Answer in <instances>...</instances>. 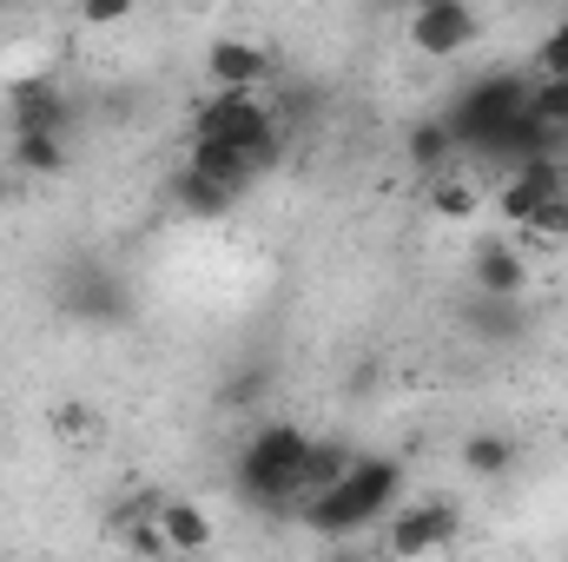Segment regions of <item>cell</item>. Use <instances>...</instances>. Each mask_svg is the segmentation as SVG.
<instances>
[{"mask_svg":"<svg viewBox=\"0 0 568 562\" xmlns=\"http://www.w3.org/2000/svg\"><path fill=\"white\" fill-rule=\"evenodd\" d=\"M397 496H404V463L397 456H351V470L331 490L304 496L297 516L317 536H357L364 523H377L384 510H397Z\"/></svg>","mask_w":568,"mask_h":562,"instance_id":"obj_1","label":"cell"},{"mask_svg":"<svg viewBox=\"0 0 568 562\" xmlns=\"http://www.w3.org/2000/svg\"><path fill=\"white\" fill-rule=\"evenodd\" d=\"M304 450H311V436L297 423H265L239 450V496L252 510H291L297 503V476H304Z\"/></svg>","mask_w":568,"mask_h":562,"instance_id":"obj_2","label":"cell"},{"mask_svg":"<svg viewBox=\"0 0 568 562\" xmlns=\"http://www.w3.org/2000/svg\"><path fill=\"white\" fill-rule=\"evenodd\" d=\"M192 140H225V145H245L265 172L284 159V127L258 107V93H212L199 113H192Z\"/></svg>","mask_w":568,"mask_h":562,"instance_id":"obj_3","label":"cell"},{"mask_svg":"<svg viewBox=\"0 0 568 562\" xmlns=\"http://www.w3.org/2000/svg\"><path fill=\"white\" fill-rule=\"evenodd\" d=\"M529 107V87H523V73H489V80H476V87H463L456 100H449V113H443V127L456 133V145H469V152H483V145L496 140L516 113Z\"/></svg>","mask_w":568,"mask_h":562,"instance_id":"obj_4","label":"cell"},{"mask_svg":"<svg viewBox=\"0 0 568 562\" xmlns=\"http://www.w3.org/2000/svg\"><path fill=\"white\" fill-rule=\"evenodd\" d=\"M483 40V20L469 0H417L410 7V47L424 60H456Z\"/></svg>","mask_w":568,"mask_h":562,"instance_id":"obj_5","label":"cell"},{"mask_svg":"<svg viewBox=\"0 0 568 562\" xmlns=\"http://www.w3.org/2000/svg\"><path fill=\"white\" fill-rule=\"evenodd\" d=\"M60 304H67L80 324H126L133 291H126V279H120L113 265H73V279H67V291H60Z\"/></svg>","mask_w":568,"mask_h":562,"instance_id":"obj_6","label":"cell"},{"mask_svg":"<svg viewBox=\"0 0 568 562\" xmlns=\"http://www.w3.org/2000/svg\"><path fill=\"white\" fill-rule=\"evenodd\" d=\"M7 120H13V133H67L73 127V100L60 93V80L20 73L7 87Z\"/></svg>","mask_w":568,"mask_h":562,"instance_id":"obj_7","label":"cell"},{"mask_svg":"<svg viewBox=\"0 0 568 562\" xmlns=\"http://www.w3.org/2000/svg\"><path fill=\"white\" fill-rule=\"evenodd\" d=\"M456 530H463V503H456V496H429L417 510H397V516H390V556L443 550V543H456Z\"/></svg>","mask_w":568,"mask_h":562,"instance_id":"obj_8","label":"cell"},{"mask_svg":"<svg viewBox=\"0 0 568 562\" xmlns=\"http://www.w3.org/2000/svg\"><path fill=\"white\" fill-rule=\"evenodd\" d=\"M205 73H212V87H225V93H258L265 87V73H272V53L265 47H252V40H212L205 47Z\"/></svg>","mask_w":568,"mask_h":562,"instance_id":"obj_9","label":"cell"},{"mask_svg":"<svg viewBox=\"0 0 568 562\" xmlns=\"http://www.w3.org/2000/svg\"><path fill=\"white\" fill-rule=\"evenodd\" d=\"M568 165H556L549 152H536V159H523L516 172H509V185H503V219H516V225H529V212L536 205H549L556 192H562Z\"/></svg>","mask_w":568,"mask_h":562,"instance_id":"obj_10","label":"cell"},{"mask_svg":"<svg viewBox=\"0 0 568 562\" xmlns=\"http://www.w3.org/2000/svg\"><path fill=\"white\" fill-rule=\"evenodd\" d=\"M185 165H199L205 179H219V185H232V192H252V185L265 179V165H258L245 145H225V140H192Z\"/></svg>","mask_w":568,"mask_h":562,"instance_id":"obj_11","label":"cell"},{"mask_svg":"<svg viewBox=\"0 0 568 562\" xmlns=\"http://www.w3.org/2000/svg\"><path fill=\"white\" fill-rule=\"evenodd\" d=\"M469 279H476V291H489V298H523L529 291V265L516 259V245L483 239L476 259H469Z\"/></svg>","mask_w":568,"mask_h":562,"instance_id":"obj_12","label":"cell"},{"mask_svg":"<svg viewBox=\"0 0 568 562\" xmlns=\"http://www.w3.org/2000/svg\"><path fill=\"white\" fill-rule=\"evenodd\" d=\"M239 199H245V192H232V185L205 179L199 165H179V172H172V205H179V212H192V219H225Z\"/></svg>","mask_w":568,"mask_h":562,"instance_id":"obj_13","label":"cell"},{"mask_svg":"<svg viewBox=\"0 0 568 562\" xmlns=\"http://www.w3.org/2000/svg\"><path fill=\"white\" fill-rule=\"evenodd\" d=\"M463 324H469L476 338H489V344H516V338H523V298H489V291H476V298L463 304Z\"/></svg>","mask_w":568,"mask_h":562,"instance_id":"obj_14","label":"cell"},{"mask_svg":"<svg viewBox=\"0 0 568 562\" xmlns=\"http://www.w3.org/2000/svg\"><path fill=\"white\" fill-rule=\"evenodd\" d=\"M13 165L33 179H60L73 165V145H67V133H13Z\"/></svg>","mask_w":568,"mask_h":562,"instance_id":"obj_15","label":"cell"},{"mask_svg":"<svg viewBox=\"0 0 568 562\" xmlns=\"http://www.w3.org/2000/svg\"><path fill=\"white\" fill-rule=\"evenodd\" d=\"M351 456H357L351 443H317V436H311V450H304V476H297V503L317 496V490H331V483L351 470Z\"/></svg>","mask_w":568,"mask_h":562,"instance_id":"obj_16","label":"cell"},{"mask_svg":"<svg viewBox=\"0 0 568 562\" xmlns=\"http://www.w3.org/2000/svg\"><path fill=\"white\" fill-rule=\"evenodd\" d=\"M463 470L469 476H509L516 470V443L509 436H496V430H476V436H463Z\"/></svg>","mask_w":568,"mask_h":562,"instance_id":"obj_17","label":"cell"},{"mask_svg":"<svg viewBox=\"0 0 568 562\" xmlns=\"http://www.w3.org/2000/svg\"><path fill=\"white\" fill-rule=\"evenodd\" d=\"M159 523L172 550H212V516L199 503H159Z\"/></svg>","mask_w":568,"mask_h":562,"instance_id":"obj_18","label":"cell"},{"mask_svg":"<svg viewBox=\"0 0 568 562\" xmlns=\"http://www.w3.org/2000/svg\"><path fill=\"white\" fill-rule=\"evenodd\" d=\"M456 152H463V145H456V133H449L443 120H424V127L410 133V165H417V172H429V179H436Z\"/></svg>","mask_w":568,"mask_h":562,"instance_id":"obj_19","label":"cell"},{"mask_svg":"<svg viewBox=\"0 0 568 562\" xmlns=\"http://www.w3.org/2000/svg\"><path fill=\"white\" fill-rule=\"evenodd\" d=\"M529 113L549 127V140L562 145L568 140V80H536L529 87Z\"/></svg>","mask_w":568,"mask_h":562,"instance_id":"obj_20","label":"cell"},{"mask_svg":"<svg viewBox=\"0 0 568 562\" xmlns=\"http://www.w3.org/2000/svg\"><path fill=\"white\" fill-rule=\"evenodd\" d=\"M429 205H436L443 219H476V205H483V199H476V185H469V179H443V172H436Z\"/></svg>","mask_w":568,"mask_h":562,"instance_id":"obj_21","label":"cell"},{"mask_svg":"<svg viewBox=\"0 0 568 562\" xmlns=\"http://www.w3.org/2000/svg\"><path fill=\"white\" fill-rule=\"evenodd\" d=\"M536 73H542V80H568V13L556 20V33L536 47Z\"/></svg>","mask_w":568,"mask_h":562,"instance_id":"obj_22","label":"cell"},{"mask_svg":"<svg viewBox=\"0 0 568 562\" xmlns=\"http://www.w3.org/2000/svg\"><path fill=\"white\" fill-rule=\"evenodd\" d=\"M47 423H53V436H93V404L87 398H60Z\"/></svg>","mask_w":568,"mask_h":562,"instance_id":"obj_23","label":"cell"},{"mask_svg":"<svg viewBox=\"0 0 568 562\" xmlns=\"http://www.w3.org/2000/svg\"><path fill=\"white\" fill-rule=\"evenodd\" d=\"M529 232H536V239H568V199H562V192H556L549 205H536V212H529Z\"/></svg>","mask_w":568,"mask_h":562,"instance_id":"obj_24","label":"cell"},{"mask_svg":"<svg viewBox=\"0 0 568 562\" xmlns=\"http://www.w3.org/2000/svg\"><path fill=\"white\" fill-rule=\"evenodd\" d=\"M133 7L140 0H80V20L87 27H120V20H133Z\"/></svg>","mask_w":568,"mask_h":562,"instance_id":"obj_25","label":"cell"},{"mask_svg":"<svg viewBox=\"0 0 568 562\" xmlns=\"http://www.w3.org/2000/svg\"><path fill=\"white\" fill-rule=\"evenodd\" d=\"M0 7H20V0H0Z\"/></svg>","mask_w":568,"mask_h":562,"instance_id":"obj_26","label":"cell"},{"mask_svg":"<svg viewBox=\"0 0 568 562\" xmlns=\"http://www.w3.org/2000/svg\"><path fill=\"white\" fill-rule=\"evenodd\" d=\"M562 199H568V179H562Z\"/></svg>","mask_w":568,"mask_h":562,"instance_id":"obj_27","label":"cell"}]
</instances>
